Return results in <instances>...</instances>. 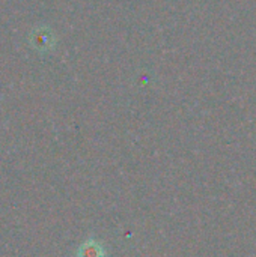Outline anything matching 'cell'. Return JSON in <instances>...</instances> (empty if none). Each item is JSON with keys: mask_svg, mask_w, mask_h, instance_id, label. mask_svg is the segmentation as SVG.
<instances>
[{"mask_svg": "<svg viewBox=\"0 0 256 257\" xmlns=\"http://www.w3.org/2000/svg\"><path fill=\"white\" fill-rule=\"evenodd\" d=\"M75 254L77 257H106V248L98 239L89 238L83 244H80Z\"/></svg>", "mask_w": 256, "mask_h": 257, "instance_id": "cell-1", "label": "cell"}]
</instances>
